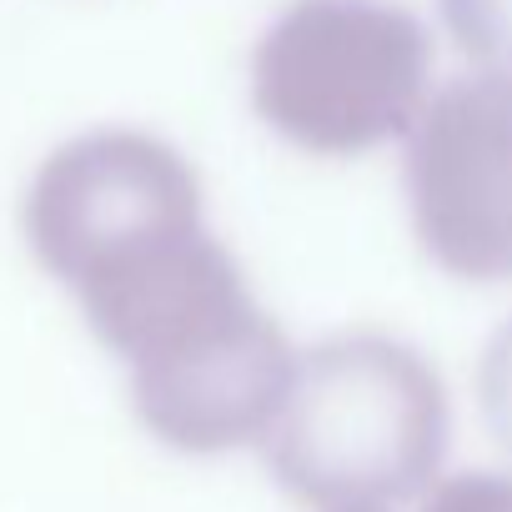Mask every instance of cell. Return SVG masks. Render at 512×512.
Returning <instances> with one entry per match:
<instances>
[{"label":"cell","instance_id":"obj_3","mask_svg":"<svg viewBox=\"0 0 512 512\" xmlns=\"http://www.w3.org/2000/svg\"><path fill=\"white\" fill-rule=\"evenodd\" d=\"M427 31L382 0H297L262 36L251 96L272 131L317 156L407 136L427 111Z\"/></svg>","mask_w":512,"mask_h":512},{"label":"cell","instance_id":"obj_4","mask_svg":"<svg viewBox=\"0 0 512 512\" xmlns=\"http://www.w3.org/2000/svg\"><path fill=\"white\" fill-rule=\"evenodd\" d=\"M196 171L146 131H91L46 156L26 196V236L71 292L121 256L196 231Z\"/></svg>","mask_w":512,"mask_h":512},{"label":"cell","instance_id":"obj_2","mask_svg":"<svg viewBox=\"0 0 512 512\" xmlns=\"http://www.w3.org/2000/svg\"><path fill=\"white\" fill-rule=\"evenodd\" d=\"M267 462L322 512H382L422 492L447 447V397L402 342L357 332L292 367L267 427Z\"/></svg>","mask_w":512,"mask_h":512},{"label":"cell","instance_id":"obj_8","mask_svg":"<svg viewBox=\"0 0 512 512\" xmlns=\"http://www.w3.org/2000/svg\"><path fill=\"white\" fill-rule=\"evenodd\" d=\"M427 512H512V477H452L432 492Z\"/></svg>","mask_w":512,"mask_h":512},{"label":"cell","instance_id":"obj_7","mask_svg":"<svg viewBox=\"0 0 512 512\" xmlns=\"http://www.w3.org/2000/svg\"><path fill=\"white\" fill-rule=\"evenodd\" d=\"M477 392H482V417L497 437V447L512 457V322L492 337L477 367Z\"/></svg>","mask_w":512,"mask_h":512},{"label":"cell","instance_id":"obj_1","mask_svg":"<svg viewBox=\"0 0 512 512\" xmlns=\"http://www.w3.org/2000/svg\"><path fill=\"white\" fill-rule=\"evenodd\" d=\"M76 302L91 332L126 357L136 412L161 442L226 452L267 437L297 357L206 226L96 272Z\"/></svg>","mask_w":512,"mask_h":512},{"label":"cell","instance_id":"obj_6","mask_svg":"<svg viewBox=\"0 0 512 512\" xmlns=\"http://www.w3.org/2000/svg\"><path fill=\"white\" fill-rule=\"evenodd\" d=\"M442 21L482 76L512 81V0H442Z\"/></svg>","mask_w":512,"mask_h":512},{"label":"cell","instance_id":"obj_5","mask_svg":"<svg viewBox=\"0 0 512 512\" xmlns=\"http://www.w3.org/2000/svg\"><path fill=\"white\" fill-rule=\"evenodd\" d=\"M412 221L432 262L467 282H512V81L437 91L412 126Z\"/></svg>","mask_w":512,"mask_h":512}]
</instances>
